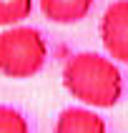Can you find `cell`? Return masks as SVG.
<instances>
[{
  "instance_id": "1",
  "label": "cell",
  "mask_w": 128,
  "mask_h": 133,
  "mask_svg": "<svg viewBox=\"0 0 128 133\" xmlns=\"http://www.w3.org/2000/svg\"><path fill=\"white\" fill-rule=\"evenodd\" d=\"M63 85L75 101L90 108H113L123 96L118 65L98 53H75L63 65Z\"/></svg>"
},
{
  "instance_id": "2",
  "label": "cell",
  "mask_w": 128,
  "mask_h": 133,
  "mask_svg": "<svg viewBox=\"0 0 128 133\" xmlns=\"http://www.w3.org/2000/svg\"><path fill=\"white\" fill-rule=\"evenodd\" d=\"M48 60V45L38 28L13 25L0 33V73L25 81L40 73Z\"/></svg>"
},
{
  "instance_id": "3",
  "label": "cell",
  "mask_w": 128,
  "mask_h": 133,
  "mask_svg": "<svg viewBox=\"0 0 128 133\" xmlns=\"http://www.w3.org/2000/svg\"><path fill=\"white\" fill-rule=\"evenodd\" d=\"M100 40L113 60L128 63V0H113L100 18Z\"/></svg>"
},
{
  "instance_id": "4",
  "label": "cell",
  "mask_w": 128,
  "mask_h": 133,
  "mask_svg": "<svg viewBox=\"0 0 128 133\" xmlns=\"http://www.w3.org/2000/svg\"><path fill=\"white\" fill-rule=\"evenodd\" d=\"M55 133H105V121L93 108H65L55 118Z\"/></svg>"
},
{
  "instance_id": "5",
  "label": "cell",
  "mask_w": 128,
  "mask_h": 133,
  "mask_svg": "<svg viewBox=\"0 0 128 133\" xmlns=\"http://www.w3.org/2000/svg\"><path fill=\"white\" fill-rule=\"evenodd\" d=\"M38 3H40L43 15L50 23L73 25V23H80L83 18H88L96 0H38Z\"/></svg>"
},
{
  "instance_id": "6",
  "label": "cell",
  "mask_w": 128,
  "mask_h": 133,
  "mask_svg": "<svg viewBox=\"0 0 128 133\" xmlns=\"http://www.w3.org/2000/svg\"><path fill=\"white\" fill-rule=\"evenodd\" d=\"M33 13V0H0V25L13 28Z\"/></svg>"
},
{
  "instance_id": "7",
  "label": "cell",
  "mask_w": 128,
  "mask_h": 133,
  "mask_svg": "<svg viewBox=\"0 0 128 133\" xmlns=\"http://www.w3.org/2000/svg\"><path fill=\"white\" fill-rule=\"evenodd\" d=\"M0 133H30V126L20 111L0 105Z\"/></svg>"
}]
</instances>
